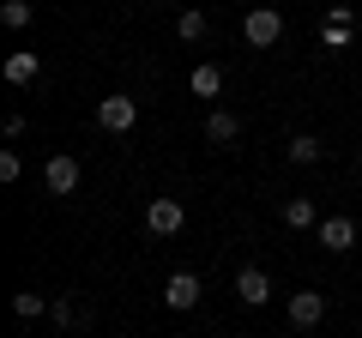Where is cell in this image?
<instances>
[{
	"instance_id": "obj_6",
	"label": "cell",
	"mask_w": 362,
	"mask_h": 338,
	"mask_svg": "<svg viewBox=\"0 0 362 338\" xmlns=\"http://www.w3.org/2000/svg\"><path fill=\"white\" fill-rule=\"evenodd\" d=\"M320 320H326V290H296V296H290V326L308 332V326H320Z\"/></svg>"
},
{
	"instance_id": "obj_10",
	"label": "cell",
	"mask_w": 362,
	"mask_h": 338,
	"mask_svg": "<svg viewBox=\"0 0 362 338\" xmlns=\"http://www.w3.org/2000/svg\"><path fill=\"white\" fill-rule=\"evenodd\" d=\"M320 242H326V254H350L356 247V223L350 218H320Z\"/></svg>"
},
{
	"instance_id": "obj_21",
	"label": "cell",
	"mask_w": 362,
	"mask_h": 338,
	"mask_svg": "<svg viewBox=\"0 0 362 338\" xmlns=\"http://www.w3.org/2000/svg\"><path fill=\"white\" fill-rule=\"evenodd\" d=\"M151 6H163V0H151Z\"/></svg>"
},
{
	"instance_id": "obj_8",
	"label": "cell",
	"mask_w": 362,
	"mask_h": 338,
	"mask_svg": "<svg viewBox=\"0 0 362 338\" xmlns=\"http://www.w3.org/2000/svg\"><path fill=\"white\" fill-rule=\"evenodd\" d=\"M0 73H6V85H37V78H42V61H37V49H13Z\"/></svg>"
},
{
	"instance_id": "obj_3",
	"label": "cell",
	"mask_w": 362,
	"mask_h": 338,
	"mask_svg": "<svg viewBox=\"0 0 362 338\" xmlns=\"http://www.w3.org/2000/svg\"><path fill=\"white\" fill-rule=\"evenodd\" d=\"M181 223H187V206H181V199H151V206H145V230L151 235H181Z\"/></svg>"
},
{
	"instance_id": "obj_13",
	"label": "cell",
	"mask_w": 362,
	"mask_h": 338,
	"mask_svg": "<svg viewBox=\"0 0 362 338\" xmlns=\"http://www.w3.org/2000/svg\"><path fill=\"white\" fill-rule=\"evenodd\" d=\"M54 302H42V290H13V314L18 320H37V314H49Z\"/></svg>"
},
{
	"instance_id": "obj_14",
	"label": "cell",
	"mask_w": 362,
	"mask_h": 338,
	"mask_svg": "<svg viewBox=\"0 0 362 338\" xmlns=\"http://www.w3.org/2000/svg\"><path fill=\"white\" fill-rule=\"evenodd\" d=\"M326 157V145L314 139V133H296V139H290V163H320Z\"/></svg>"
},
{
	"instance_id": "obj_11",
	"label": "cell",
	"mask_w": 362,
	"mask_h": 338,
	"mask_svg": "<svg viewBox=\"0 0 362 338\" xmlns=\"http://www.w3.org/2000/svg\"><path fill=\"white\" fill-rule=\"evenodd\" d=\"M206 139L211 145H235V139H242V121H235L230 109H211V115H206Z\"/></svg>"
},
{
	"instance_id": "obj_9",
	"label": "cell",
	"mask_w": 362,
	"mask_h": 338,
	"mask_svg": "<svg viewBox=\"0 0 362 338\" xmlns=\"http://www.w3.org/2000/svg\"><path fill=\"white\" fill-rule=\"evenodd\" d=\"M284 230H320V206L308 194H290L284 199Z\"/></svg>"
},
{
	"instance_id": "obj_18",
	"label": "cell",
	"mask_w": 362,
	"mask_h": 338,
	"mask_svg": "<svg viewBox=\"0 0 362 338\" xmlns=\"http://www.w3.org/2000/svg\"><path fill=\"white\" fill-rule=\"evenodd\" d=\"M18 175H25V157H18V151H0V182L13 187Z\"/></svg>"
},
{
	"instance_id": "obj_2",
	"label": "cell",
	"mask_w": 362,
	"mask_h": 338,
	"mask_svg": "<svg viewBox=\"0 0 362 338\" xmlns=\"http://www.w3.org/2000/svg\"><path fill=\"white\" fill-rule=\"evenodd\" d=\"M242 37L254 42V49H272V42L284 37V13H278V6H254V13L242 18Z\"/></svg>"
},
{
	"instance_id": "obj_16",
	"label": "cell",
	"mask_w": 362,
	"mask_h": 338,
	"mask_svg": "<svg viewBox=\"0 0 362 338\" xmlns=\"http://www.w3.org/2000/svg\"><path fill=\"white\" fill-rule=\"evenodd\" d=\"M175 37H181V42H199V37H206V13H199V6H187V13L175 18Z\"/></svg>"
},
{
	"instance_id": "obj_5",
	"label": "cell",
	"mask_w": 362,
	"mask_h": 338,
	"mask_svg": "<svg viewBox=\"0 0 362 338\" xmlns=\"http://www.w3.org/2000/svg\"><path fill=\"white\" fill-rule=\"evenodd\" d=\"M42 187H49V194H78V157H49V163H42Z\"/></svg>"
},
{
	"instance_id": "obj_15",
	"label": "cell",
	"mask_w": 362,
	"mask_h": 338,
	"mask_svg": "<svg viewBox=\"0 0 362 338\" xmlns=\"http://www.w3.org/2000/svg\"><path fill=\"white\" fill-rule=\"evenodd\" d=\"M30 18H37V6H30V0H0V25H13V30H25Z\"/></svg>"
},
{
	"instance_id": "obj_17",
	"label": "cell",
	"mask_w": 362,
	"mask_h": 338,
	"mask_svg": "<svg viewBox=\"0 0 362 338\" xmlns=\"http://www.w3.org/2000/svg\"><path fill=\"white\" fill-rule=\"evenodd\" d=\"M320 42H326V54L350 49V25H320Z\"/></svg>"
},
{
	"instance_id": "obj_12",
	"label": "cell",
	"mask_w": 362,
	"mask_h": 338,
	"mask_svg": "<svg viewBox=\"0 0 362 338\" xmlns=\"http://www.w3.org/2000/svg\"><path fill=\"white\" fill-rule=\"evenodd\" d=\"M187 91H194V97H218L223 91V73H218V66H194V78H187Z\"/></svg>"
},
{
	"instance_id": "obj_1",
	"label": "cell",
	"mask_w": 362,
	"mask_h": 338,
	"mask_svg": "<svg viewBox=\"0 0 362 338\" xmlns=\"http://www.w3.org/2000/svg\"><path fill=\"white\" fill-rule=\"evenodd\" d=\"M97 127L103 133H133L139 127V103H133L127 91H109L103 103H97Z\"/></svg>"
},
{
	"instance_id": "obj_19",
	"label": "cell",
	"mask_w": 362,
	"mask_h": 338,
	"mask_svg": "<svg viewBox=\"0 0 362 338\" xmlns=\"http://www.w3.org/2000/svg\"><path fill=\"white\" fill-rule=\"evenodd\" d=\"M49 314H54V326H78V302H73V296H61Z\"/></svg>"
},
{
	"instance_id": "obj_4",
	"label": "cell",
	"mask_w": 362,
	"mask_h": 338,
	"mask_svg": "<svg viewBox=\"0 0 362 338\" xmlns=\"http://www.w3.org/2000/svg\"><path fill=\"white\" fill-rule=\"evenodd\" d=\"M199 296H206V284H199L194 272H169V284H163V308L187 314V308H199Z\"/></svg>"
},
{
	"instance_id": "obj_7",
	"label": "cell",
	"mask_w": 362,
	"mask_h": 338,
	"mask_svg": "<svg viewBox=\"0 0 362 338\" xmlns=\"http://www.w3.org/2000/svg\"><path fill=\"white\" fill-rule=\"evenodd\" d=\"M235 296H242L247 308H266L272 302V278L259 272V266H242V272H235Z\"/></svg>"
},
{
	"instance_id": "obj_20",
	"label": "cell",
	"mask_w": 362,
	"mask_h": 338,
	"mask_svg": "<svg viewBox=\"0 0 362 338\" xmlns=\"http://www.w3.org/2000/svg\"><path fill=\"white\" fill-rule=\"evenodd\" d=\"M326 25H350V30H356V6H344V0H338L332 13H326Z\"/></svg>"
}]
</instances>
